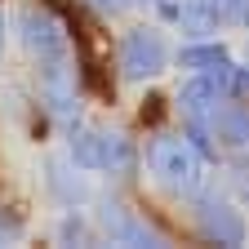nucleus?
<instances>
[{"instance_id": "nucleus-16", "label": "nucleus", "mask_w": 249, "mask_h": 249, "mask_svg": "<svg viewBox=\"0 0 249 249\" xmlns=\"http://www.w3.org/2000/svg\"><path fill=\"white\" fill-rule=\"evenodd\" d=\"M89 5H93V9H103V14H124L134 0H89Z\"/></svg>"}, {"instance_id": "nucleus-7", "label": "nucleus", "mask_w": 249, "mask_h": 249, "mask_svg": "<svg viewBox=\"0 0 249 249\" xmlns=\"http://www.w3.org/2000/svg\"><path fill=\"white\" fill-rule=\"evenodd\" d=\"M196 223H200V236L213 240V245H245V223L240 213L227 205V200H200L196 205Z\"/></svg>"}, {"instance_id": "nucleus-13", "label": "nucleus", "mask_w": 249, "mask_h": 249, "mask_svg": "<svg viewBox=\"0 0 249 249\" xmlns=\"http://www.w3.org/2000/svg\"><path fill=\"white\" fill-rule=\"evenodd\" d=\"M58 240L62 245H85L89 236H85V218L76 213V209H67V218L58 223Z\"/></svg>"}, {"instance_id": "nucleus-2", "label": "nucleus", "mask_w": 249, "mask_h": 249, "mask_svg": "<svg viewBox=\"0 0 249 249\" xmlns=\"http://www.w3.org/2000/svg\"><path fill=\"white\" fill-rule=\"evenodd\" d=\"M71 160L76 169H103V174H134L138 151L124 134H103V129H80L71 138Z\"/></svg>"}, {"instance_id": "nucleus-9", "label": "nucleus", "mask_w": 249, "mask_h": 249, "mask_svg": "<svg viewBox=\"0 0 249 249\" xmlns=\"http://www.w3.org/2000/svg\"><path fill=\"white\" fill-rule=\"evenodd\" d=\"M209 134L223 147H231V151H245V142H249V111L240 107V98H223V103L213 107Z\"/></svg>"}, {"instance_id": "nucleus-6", "label": "nucleus", "mask_w": 249, "mask_h": 249, "mask_svg": "<svg viewBox=\"0 0 249 249\" xmlns=\"http://www.w3.org/2000/svg\"><path fill=\"white\" fill-rule=\"evenodd\" d=\"M40 98L49 103V111L58 120L76 124L80 103H76V76H71V62L67 58H49L45 67H40Z\"/></svg>"}, {"instance_id": "nucleus-15", "label": "nucleus", "mask_w": 249, "mask_h": 249, "mask_svg": "<svg viewBox=\"0 0 249 249\" xmlns=\"http://www.w3.org/2000/svg\"><path fill=\"white\" fill-rule=\"evenodd\" d=\"M160 111H165V98H160V93H151L147 107H142V120H147V124H156V120H160Z\"/></svg>"}, {"instance_id": "nucleus-8", "label": "nucleus", "mask_w": 249, "mask_h": 249, "mask_svg": "<svg viewBox=\"0 0 249 249\" xmlns=\"http://www.w3.org/2000/svg\"><path fill=\"white\" fill-rule=\"evenodd\" d=\"M218 103H223V89H218V80H213V76H205V71H196L192 80L178 89V111H182L187 120L209 124V116H213V107H218Z\"/></svg>"}, {"instance_id": "nucleus-10", "label": "nucleus", "mask_w": 249, "mask_h": 249, "mask_svg": "<svg viewBox=\"0 0 249 249\" xmlns=\"http://www.w3.org/2000/svg\"><path fill=\"white\" fill-rule=\"evenodd\" d=\"M45 182H49L53 200L67 205V209H76V205L89 200V182L76 174V160H62V156H53V160L45 165Z\"/></svg>"}, {"instance_id": "nucleus-5", "label": "nucleus", "mask_w": 249, "mask_h": 249, "mask_svg": "<svg viewBox=\"0 0 249 249\" xmlns=\"http://www.w3.org/2000/svg\"><path fill=\"white\" fill-rule=\"evenodd\" d=\"M98 227L111 245H138V249H160L165 236L156 231L151 223H142L138 213H129L120 200H103L98 205Z\"/></svg>"}, {"instance_id": "nucleus-4", "label": "nucleus", "mask_w": 249, "mask_h": 249, "mask_svg": "<svg viewBox=\"0 0 249 249\" xmlns=\"http://www.w3.org/2000/svg\"><path fill=\"white\" fill-rule=\"evenodd\" d=\"M18 31H22V45L36 53L40 62L67 58V27H62L45 5H27V9L18 14Z\"/></svg>"}, {"instance_id": "nucleus-14", "label": "nucleus", "mask_w": 249, "mask_h": 249, "mask_svg": "<svg viewBox=\"0 0 249 249\" xmlns=\"http://www.w3.org/2000/svg\"><path fill=\"white\" fill-rule=\"evenodd\" d=\"M213 9H218V22H227V27L245 22V0H213Z\"/></svg>"}, {"instance_id": "nucleus-11", "label": "nucleus", "mask_w": 249, "mask_h": 249, "mask_svg": "<svg viewBox=\"0 0 249 249\" xmlns=\"http://www.w3.org/2000/svg\"><path fill=\"white\" fill-rule=\"evenodd\" d=\"M174 22L187 31L192 40H209L218 27V9H213V0H178V14H174Z\"/></svg>"}, {"instance_id": "nucleus-1", "label": "nucleus", "mask_w": 249, "mask_h": 249, "mask_svg": "<svg viewBox=\"0 0 249 249\" xmlns=\"http://www.w3.org/2000/svg\"><path fill=\"white\" fill-rule=\"evenodd\" d=\"M151 174L160 178V187L165 192H174V196H196L200 187H205V156L187 142V138H178V134H160L151 142Z\"/></svg>"}, {"instance_id": "nucleus-3", "label": "nucleus", "mask_w": 249, "mask_h": 249, "mask_svg": "<svg viewBox=\"0 0 249 249\" xmlns=\"http://www.w3.org/2000/svg\"><path fill=\"white\" fill-rule=\"evenodd\" d=\"M169 67V45L156 27H129L120 36V76L124 80H151Z\"/></svg>"}, {"instance_id": "nucleus-17", "label": "nucleus", "mask_w": 249, "mask_h": 249, "mask_svg": "<svg viewBox=\"0 0 249 249\" xmlns=\"http://www.w3.org/2000/svg\"><path fill=\"white\" fill-rule=\"evenodd\" d=\"M0 53H5V9H0Z\"/></svg>"}, {"instance_id": "nucleus-12", "label": "nucleus", "mask_w": 249, "mask_h": 249, "mask_svg": "<svg viewBox=\"0 0 249 249\" xmlns=\"http://www.w3.org/2000/svg\"><path fill=\"white\" fill-rule=\"evenodd\" d=\"M223 62H231V53H227V45H218V40H200V45L178 49V67H192V71H218Z\"/></svg>"}]
</instances>
